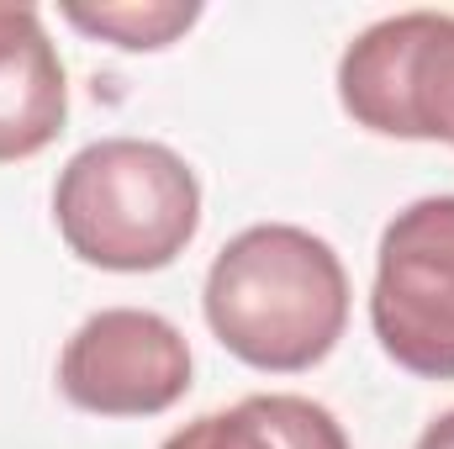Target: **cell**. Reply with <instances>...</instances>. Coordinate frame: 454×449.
Returning a JSON list of instances; mask_svg holds the SVG:
<instances>
[{
	"label": "cell",
	"mask_w": 454,
	"mask_h": 449,
	"mask_svg": "<svg viewBox=\"0 0 454 449\" xmlns=\"http://www.w3.org/2000/svg\"><path fill=\"white\" fill-rule=\"evenodd\" d=\"M207 323L254 370H312L343 338L348 275L317 232L259 223L212 259Z\"/></svg>",
	"instance_id": "obj_1"
},
{
	"label": "cell",
	"mask_w": 454,
	"mask_h": 449,
	"mask_svg": "<svg viewBox=\"0 0 454 449\" xmlns=\"http://www.w3.org/2000/svg\"><path fill=\"white\" fill-rule=\"evenodd\" d=\"M53 217L85 264L101 270H164L201 227V185L191 164L148 138H101L80 148L59 185Z\"/></svg>",
	"instance_id": "obj_2"
},
{
	"label": "cell",
	"mask_w": 454,
	"mask_h": 449,
	"mask_svg": "<svg viewBox=\"0 0 454 449\" xmlns=\"http://www.w3.org/2000/svg\"><path fill=\"white\" fill-rule=\"evenodd\" d=\"M370 323L402 370L454 381V196L412 201L391 217L375 259Z\"/></svg>",
	"instance_id": "obj_3"
},
{
	"label": "cell",
	"mask_w": 454,
	"mask_h": 449,
	"mask_svg": "<svg viewBox=\"0 0 454 449\" xmlns=\"http://www.w3.org/2000/svg\"><path fill=\"white\" fill-rule=\"evenodd\" d=\"M339 101L370 132L454 143V16H386L348 43Z\"/></svg>",
	"instance_id": "obj_4"
},
{
	"label": "cell",
	"mask_w": 454,
	"mask_h": 449,
	"mask_svg": "<svg viewBox=\"0 0 454 449\" xmlns=\"http://www.w3.org/2000/svg\"><path fill=\"white\" fill-rule=\"evenodd\" d=\"M59 386L101 418H153L191 391L185 334L143 307H106L80 323L59 354Z\"/></svg>",
	"instance_id": "obj_5"
},
{
	"label": "cell",
	"mask_w": 454,
	"mask_h": 449,
	"mask_svg": "<svg viewBox=\"0 0 454 449\" xmlns=\"http://www.w3.org/2000/svg\"><path fill=\"white\" fill-rule=\"evenodd\" d=\"M69 116L59 48L32 5H0V164L43 154Z\"/></svg>",
	"instance_id": "obj_6"
},
{
	"label": "cell",
	"mask_w": 454,
	"mask_h": 449,
	"mask_svg": "<svg viewBox=\"0 0 454 449\" xmlns=\"http://www.w3.org/2000/svg\"><path fill=\"white\" fill-rule=\"evenodd\" d=\"M164 449H348L339 418L307 397H243L169 434Z\"/></svg>",
	"instance_id": "obj_7"
},
{
	"label": "cell",
	"mask_w": 454,
	"mask_h": 449,
	"mask_svg": "<svg viewBox=\"0 0 454 449\" xmlns=\"http://www.w3.org/2000/svg\"><path fill=\"white\" fill-rule=\"evenodd\" d=\"M64 16L90 37H106L116 48L143 53V48H169L201 16V5H180V0H143L137 5L132 0V5H64Z\"/></svg>",
	"instance_id": "obj_8"
},
{
	"label": "cell",
	"mask_w": 454,
	"mask_h": 449,
	"mask_svg": "<svg viewBox=\"0 0 454 449\" xmlns=\"http://www.w3.org/2000/svg\"><path fill=\"white\" fill-rule=\"evenodd\" d=\"M418 449H454V407L444 413V418H434V423L423 429V439H418Z\"/></svg>",
	"instance_id": "obj_9"
}]
</instances>
